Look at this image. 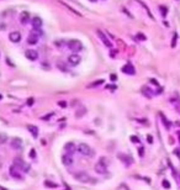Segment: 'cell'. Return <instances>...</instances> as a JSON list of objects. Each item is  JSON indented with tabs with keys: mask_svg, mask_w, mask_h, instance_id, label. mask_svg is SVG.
Returning a JSON list of instances; mask_svg holds the SVG:
<instances>
[{
	"mask_svg": "<svg viewBox=\"0 0 180 190\" xmlns=\"http://www.w3.org/2000/svg\"><path fill=\"white\" fill-rule=\"evenodd\" d=\"M77 150L80 152L83 156H88V157H91L94 154V151H93V148L89 146V144L87 143H80V144H78L77 146Z\"/></svg>",
	"mask_w": 180,
	"mask_h": 190,
	"instance_id": "obj_1",
	"label": "cell"
},
{
	"mask_svg": "<svg viewBox=\"0 0 180 190\" xmlns=\"http://www.w3.org/2000/svg\"><path fill=\"white\" fill-rule=\"evenodd\" d=\"M67 46L72 52H79V51L83 49V43H81L80 41H78V40H71L67 43Z\"/></svg>",
	"mask_w": 180,
	"mask_h": 190,
	"instance_id": "obj_2",
	"label": "cell"
},
{
	"mask_svg": "<svg viewBox=\"0 0 180 190\" xmlns=\"http://www.w3.org/2000/svg\"><path fill=\"white\" fill-rule=\"evenodd\" d=\"M96 35L99 36V38H100V41L101 42H103L104 44L107 48H112V43H111V41L109 40V37H107V35L106 34H104L103 31L101 30H96Z\"/></svg>",
	"mask_w": 180,
	"mask_h": 190,
	"instance_id": "obj_3",
	"label": "cell"
},
{
	"mask_svg": "<svg viewBox=\"0 0 180 190\" xmlns=\"http://www.w3.org/2000/svg\"><path fill=\"white\" fill-rule=\"evenodd\" d=\"M95 172L97 174H105L107 172V164L104 163V159H100L99 162L95 164Z\"/></svg>",
	"mask_w": 180,
	"mask_h": 190,
	"instance_id": "obj_4",
	"label": "cell"
},
{
	"mask_svg": "<svg viewBox=\"0 0 180 190\" xmlns=\"http://www.w3.org/2000/svg\"><path fill=\"white\" fill-rule=\"evenodd\" d=\"M75 179L81 181V183H88V181H90V175L85 172H79L75 174Z\"/></svg>",
	"mask_w": 180,
	"mask_h": 190,
	"instance_id": "obj_5",
	"label": "cell"
},
{
	"mask_svg": "<svg viewBox=\"0 0 180 190\" xmlns=\"http://www.w3.org/2000/svg\"><path fill=\"white\" fill-rule=\"evenodd\" d=\"M80 56L79 55H77V53H73V55H71L68 57V63L71 64V65H78L80 63Z\"/></svg>",
	"mask_w": 180,
	"mask_h": 190,
	"instance_id": "obj_6",
	"label": "cell"
},
{
	"mask_svg": "<svg viewBox=\"0 0 180 190\" xmlns=\"http://www.w3.org/2000/svg\"><path fill=\"white\" fill-rule=\"evenodd\" d=\"M9 40H10L13 43H19L20 41H21V34H20L19 31H13V32H10Z\"/></svg>",
	"mask_w": 180,
	"mask_h": 190,
	"instance_id": "obj_7",
	"label": "cell"
},
{
	"mask_svg": "<svg viewBox=\"0 0 180 190\" xmlns=\"http://www.w3.org/2000/svg\"><path fill=\"white\" fill-rule=\"evenodd\" d=\"M25 56H26V58H28L30 61H36L38 58V53H37V51H35V49H27L25 52Z\"/></svg>",
	"mask_w": 180,
	"mask_h": 190,
	"instance_id": "obj_8",
	"label": "cell"
},
{
	"mask_svg": "<svg viewBox=\"0 0 180 190\" xmlns=\"http://www.w3.org/2000/svg\"><path fill=\"white\" fill-rule=\"evenodd\" d=\"M38 35L36 34V32H31L30 35H28V37H27V43L28 44H36L38 42Z\"/></svg>",
	"mask_w": 180,
	"mask_h": 190,
	"instance_id": "obj_9",
	"label": "cell"
},
{
	"mask_svg": "<svg viewBox=\"0 0 180 190\" xmlns=\"http://www.w3.org/2000/svg\"><path fill=\"white\" fill-rule=\"evenodd\" d=\"M11 147L14 148V150H19V148H21L22 146V139L21 138H19V137H14L13 139H11Z\"/></svg>",
	"mask_w": 180,
	"mask_h": 190,
	"instance_id": "obj_10",
	"label": "cell"
},
{
	"mask_svg": "<svg viewBox=\"0 0 180 190\" xmlns=\"http://www.w3.org/2000/svg\"><path fill=\"white\" fill-rule=\"evenodd\" d=\"M9 173H10V175H11V177H14L15 179L21 178V174H20V170H19V168L16 167V166H11V167H10V169H9Z\"/></svg>",
	"mask_w": 180,
	"mask_h": 190,
	"instance_id": "obj_11",
	"label": "cell"
},
{
	"mask_svg": "<svg viewBox=\"0 0 180 190\" xmlns=\"http://www.w3.org/2000/svg\"><path fill=\"white\" fill-rule=\"evenodd\" d=\"M31 25H32V27H34V30H38V28H41V26H42V19H40V18H34V19H31Z\"/></svg>",
	"mask_w": 180,
	"mask_h": 190,
	"instance_id": "obj_12",
	"label": "cell"
},
{
	"mask_svg": "<svg viewBox=\"0 0 180 190\" xmlns=\"http://www.w3.org/2000/svg\"><path fill=\"white\" fill-rule=\"evenodd\" d=\"M20 22H21L22 25H26L28 24V21H30V14H28L27 11H22L21 14H20Z\"/></svg>",
	"mask_w": 180,
	"mask_h": 190,
	"instance_id": "obj_13",
	"label": "cell"
},
{
	"mask_svg": "<svg viewBox=\"0 0 180 190\" xmlns=\"http://www.w3.org/2000/svg\"><path fill=\"white\" fill-rule=\"evenodd\" d=\"M62 162H63L64 166H67V167L72 166V164H73V157H72V154H64L62 157Z\"/></svg>",
	"mask_w": 180,
	"mask_h": 190,
	"instance_id": "obj_14",
	"label": "cell"
},
{
	"mask_svg": "<svg viewBox=\"0 0 180 190\" xmlns=\"http://www.w3.org/2000/svg\"><path fill=\"white\" fill-rule=\"evenodd\" d=\"M142 94L144 95L146 98H148V99H152L153 95H154L153 90L150 88H148V86H143V88H142Z\"/></svg>",
	"mask_w": 180,
	"mask_h": 190,
	"instance_id": "obj_15",
	"label": "cell"
},
{
	"mask_svg": "<svg viewBox=\"0 0 180 190\" xmlns=\"http://www.w3.org/2000/svg\"><path fill=\"white\" fill-rule=\"evenodd\" d=\"M27 130L35 138L38 137V127H36L35 125H27Z\"/></svg>",
	"mask_w": 180,
	"mask_h": 190,
	"instance_id": "obj_16",
	"label": "cell"
},
{
	"mask_svg": "<svg viewBox=\"0 0 180 190\" xmlns=\"http://www.w3.org/2000/svg\"><path fill=\"white\" fill-rule=\"evenodd\" d=\"M122 72L126 73V74H130V75H133L134 68H133V65H131V64H126V65L122 67Z\"/></svg>",
	"mask_w": 180,
	"mask_h": 190,
	"instance_id": "obj_17",
	"label": "cell"
},
{
	"mask_svg": "<svg viewBox=\"0 0 180 190\" xmlns=\"http://www.w3.org/2000/svg\"><path fill=\"white\" fill-rule=\"evenodd\" d=\"M65 151L68 152V154H72V153H74V152L77 151V146L74 143H72V142H69V143H67L65 144Z\"/></svg>",
	"mask_w": 180,
	"mask_h": 190,
	"instance_id": "obj_18",
	"label": "cell"
},
{
	"mask_svg": "<svg viewBox=\"0 0 180 190\" xmlns=\"http://www.w3.org/2000/svg\"><path fill=\"white\" fill-rule=\"evenodd\" d=\"M60 4H62V5L65 7V9H68L69 11H71V12H73V14H74V15H77V16H79V18H81V16H83V15H81L80 14V12L79 11H77V10H74V9H73V7L72 6H69V5H67V4H65V3H63V1H60Z\"/></svg>",
	"mask_w": 180,
	"mask_h": 190,
	"instance_id": "obj_19",
	"label": "cell"
},
{
	"mask_svg": "<svg viewBox=\"0 0 180 190\" xmlns=\"http://www.w3.org/2000/svg\"><path fill=\"white\" fill-rule=\"evenodd\" d=\"M85 114H87V109H85L84 106H81V107H79V109H78V111L75 113V116H77L78 119H80V117H83Z\"/></svg>",
	"mask_w": 180,
	"mask_h": 190,
	"instance_id": "obj_20",
	"label": "cell"
},
{
	"mask_svg": "<svg viewBox=\"0 0 180 190\" xmlns=\"http://www.w3.org/2000/svg\"><path fill=\"white\" fill-rule=\"evenodd\" d=\"M14 166H16L17 168H21V169H24V168L26 167V164L24 163V160H22V159L16 158V159H15V162H14Z\"/></svg>",
	"mask_w": 180,
	"mask_h": 190,
	"instance_id": "obj_21",
	"label": "cell"
},
{
	"mask_svg": "<svg viewBox=\"0 0 180 190\" xmlns=\"http://www.w3.org/2000/svg\"><path fill=\"white\" fill-rule=\"evenodd\" d=\"M177 41H178V34H177V32H174L173 41H171V48H175V46H177Z\"/></svg>",
	"mask_w": 180,
	"mask_h": 190,
	"instance_id": "obj_22",
	"label": "cell"
},
{
	"mask_svg": "<svg viewBox=\"0 0 180 190\" xmlns=\"http://www.w3.org/2000/svg\"><path fill=\"white\" fill-rule=\"evenodd\" d=\"M44 185H47L48 188H57V187H58L56 183H52V181H48V180L44 181Z\"/></svg>",
	"mask_w": 180,
	"mask_h": 190,
	"instance_id": "obj_23",
	"label": "cell"
},
{
	"mask_svg": "<svg viewBox=\"0 0 180 190\" xmlns=\"http://www.w3.org/2000/svg\"><path fill=\"white\" fill-rule=\"evenodd\" d=\"M7 141V136L5 133H0V143H5Z\"/></svg>",
	"mask_w": 180,
	"mask_h": 190,
	"instance_id": "obj_24",
	"label": "cell"
},
{
	"mask_svg": "<svg viewBox=\"0 0 180 190\" xmlns=\"http://www.w3.org/2000/svg\"><path fill=\"white\" fill-rule=\"evenodd\" d=\"M159 9H161V14H162V15L165 18V16H167V12H168L167 7H165V6H161V7H159Z\"/></svg>",
	"mask_w": 180,
	"mask_h": 190,
	"instance_id": "obj_25",
	"label": "cell"
},
{
	"mask_svg": "<svg viewBox=\"0 0 180 190\" xmlns=\"http://www.w3.org/2000/svg\"><path fill=\"white\" fill-rule=\"evenodd\" d=\"M162 120H163V122H164V125H165V127H167V129H169V122H168V120L165 119V116H164V115H162Z\"/></svg>",
	"mask_w": 180,
	"mask_h": 190,
	"instance_id": "obj_26",
	"label": "cell"
},
{
	"mask_svg": "<svg viewBox=\"0 0 180 190\" xmlns=\"http://www.w3.org/2000/svg\"><path fill=\"white\" fill-rule=\"evenodd\" d=\"M163 187H164L165 189H169V188H170L169 181H168V180H163Z\"/></svg>",
	"mask_w": 180,
	"mask_h": 190,
	"instance_id": "obj_27",
	"label": "cell"
},
{
	"mask_svg": "<svg viewBox=\"0 0 180 190\" xmlns=\"http://www.w3.org/2000/svg\"><path fill=\"white\" fill-rule=\"evenodd\" d=\"M100 84H103V80H99V82H95V83H93L91 85H89V88H93V86H95V85H100Z\"/></svg>",
	"mask_w": 180,
	"mask_h": 190,
	"instance_id": "obj_28",
	"label": "cell"
},
{
	"mask_svg": "<svg viewBox=\"0 0 180 190\" xmlns=\"http://www.w3.org/2000/svg\"><path fill=\"white\" fill-rule=\"evenodd\" d=\"M137 37H140V40H141V41H144V40H146V36H144V35H142V34H137Z\"/></svg>",
	"mask_w": 180,
	"mask_h": 190,
	"instance_id": "obj_29",
	"label": "cell"
},
{
	"mask_svg": "<svg viewBox=\"0 0 180 190\" xmlns=\"http://www.w3.org/2000/svg\"><path fill=\"white\" fill-rule=\"evenodd\" d=\"M110 78H111L112 82H116V79H117V77L115 75V74H111V75H110Z\"/></svg>",
	"mask_w": 180,
	"mask_h": 190,
	"instance_id": "obj_30",
	"label": "cell"
},
{
	"mask_svg": "<svg viewBox=\"0 0 180 190\" xmlns=\"http://www.w3.org/2000/svg\"><path fill=\"white\" fill-rule=\"evenodd\" d=\"M147 141H148L149 143H152V142H153V138H152V136H150V135H149V136H147Z\"/></svg>",
	"mask_w": 180,
	"mask_h": 190,
	"instance_id": "obj_31",
	"label": "cell"
},
{
	"mask_svg": "<svg viewBox=\"0 0 180 190\" xmlns=\"http://www.w3.org/2000/svg\"><path fill=\"white\" fill-rule=\"evenodd\" d=\"M31 158H32V159H35V158H36V153H35V151H34V150L31 151Z\"/></svg>",
	"mask_w": 180,
	"mask_h": 190,
	"instance_id": "obj_32",
	"label": "cell"
},
{
	"mask_svg": "<svg viewBox=\"0 0 180 190\" xmlns=\"http://www.w3.org/2000/svg\"><path fill=\"white\" fill-rule=\"evenodd\" d=\"M131 139H132V142H138V141H140L138 138H136V136H132V138H131Z\"/></svg>",
	"mask_w": 180,
	"mask_h": 190,
	"instance_id": "obj_33",
	"label": "cell"
},
{
	"mask_svg": "<svg viewBox=\"0 0 180 190\" xmlns=\"http://www.w3.org/2000/svg\"><path fill=\"white\" fill-rule=\"evenodd\" d=\"M58 104H59L60 106H62V107H65V106H67V104H65V102H64V101H59V102H58Z\"/></svg>",
	"mask_w": 180,
	"mask_h": 190,
	"instance_id": "obj_34",
	"label": "cell"
},
{
	"mask_svg": "<svg viewBox=\"0 0 180 190\" xmlns=\"http://www.w3.org/2000/svg\"><path fill=\"white\" fill-rule=\"evenodd\" d=\"M106 88H110V89H116L115 85H110V86H106Z\"/></svg>",
	"mask_w": 180,
	"mask_h": 190,
	"instance_id": "obj_35",
	"label": "cell"
},
{
	"mask_svg": "<svg viewBox=\"0 0 180 190\" xmlns=\"http://www.w3.org/2000/svg\"><path fill=\"white\" fill-rule=\"evenodd\" d=\"M140 154H141V157L143 156V148H142V147L140 148Z\"/></svg>",
	"mask_w": 180,
	"mask_h": 190,
	"instance_id": "obj_36",
	"label": "cell"
},
{
	"mask_svg": "<svg viewBox=\"0 0 180 190\" xmlns=\"http://www.w3.org/2000/svg\"><path fill=\"white\" fill-rule=\"evenodd\" d=\"M89 1H90V3H96L97 0H89Z\"/></svg>",
	"mask_w": 180,
	"mask_h": 190,
	"instance_id": "obj_37",
	"label": "cell"
},
{
	"mask_svg": "<svg viewBox=\"0 0 180 190\" xmlns=\"http://www.w3.org/2000/svg\"><path fill=\"white\" fill-rule=\"evenodd\" d=\"M0 100H1V95H0Z\"/></svg>",
	"mask_w": 180,
	"mask_h": 190,
	"instance_id": "obj_38",
	"label": "cell"
}]
</instances>
